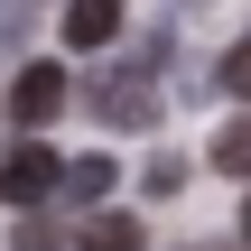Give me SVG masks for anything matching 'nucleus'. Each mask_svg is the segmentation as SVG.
<instances>
[{
  "label": "nucleus",
  "instance_id": "obj_1",
  "mask_svg": "<svg viewBox=\"0 0 251 251\" xmlns=\"http://www.w3.org/2000/svg\"><path fill=\"white\" fill-rule=\"evenodd\" d=\"M84 112L112 121V130H149V121H158V75H149V65H112V75H93V84H84Z\"/></svg>",
  "mask_w": 251,
  "mask_h": 251
},
{
  "label": "nucleus",
  "instance_id": "obj_2",
  "mask_svg": "<svg viewBox=\"0 0 251 251\" xmlns=\"http://www.w3.org/2000/svg\"><path fill=\"white\" fill-rule=\"evenodd\" d=\"M56 186H65V158H56V149H37V140H28V149H9V158H0V196H9L19 214H28V205H47Z\"/></svg>",
  "mask_w": 251,
  "mask_h": 251
},
{
  "label": "nucleus",
  "instance_id": "obj_3",
  "mask_svg": "<svg viewBox=\"0 0 251 251\" xmlns=\"http://www.w3.org/2000/svg\"><path fill=\"white\" fill-rule=\"evenodd\" d=\"M65 112V65H19V84H9V121L19 130H47Z\"/></svg>",
  "mask_w": 251,
  "mask_h": 251
},
{
  "label": "nucleus",
  "instance_id": "obj_4",
  "mask_svg": "<svg viewBox=\"0 0 251 251\" xmlns=\"http://www.w3.org/2000/svg\"><path fill=\"white\" fill-rule=\"evenodd\" d=\"M121 37V0H65V47H112Z\"/></svg>",
  "mask_w": 251,
  "mask_h": 251
},
{
  "label": "nucleus",
  "instance_id": "obj_5",
  "mask_svg": "<svg viewBox=\"0 0 251 251\" xmlns=\"http://www.w3.org/2000/svg\"><path fill=\"white\" fill-rule=\"evenodd\" d=\"M112 186H121V177H112V158H102V149H84V158L65 168V186H56V196H75V205H102Z\"/></svg>",
  "mask_w": 251,
  "mask_h": 251
},
{
  "label": "nucleus",
  "instance_id": "obj_6",
  "mask_svg": "<svg viewBox=\"0 0 251 251\" xmlns=\"http://www.w3.org/2000/svg\"><path fill=\"white\" fill-rule=\"evenodd\" d=\"M75 251H140V214H84Z\"/></svg>",
  "mask_w": 251,
  "mask_h": 251
},
{
  "label": "nucleus",
  "instance_id": "obj_7",
  "mask_svg": "<svg viewBox=\"0 0 251 251\" xmlns=\"http://www.w3.org/2000/svg\"><path fill=\"white\" fill-rule=\"evenodd\" d=\"M205 158H214L224 177H251V102L224 121V130H214V149H205Z\"/></svg>",
  "mask_w": 251,
  "mask_h": 251
},
{
  "label": "nucleus",
  "instance_id": "obj_8",
  "mask_svg": "<svg viewBox=\"0 0 251 251\" xmlns=\"http://www.w3.org/2000/svg\"><path fill=\"white\" fill-rule=\"evenodd\" d=\"M224 93H233V102H251V37H233V47H224Z\"/></svg>",
  "mask_w": 251,
  "mask_h": 251
},
{
  "label": "nucleus",
  "instance_id": "obj_9",
  "mask_svg": "<svg viewBox=\"0 0 251 251\" xmlns=\"http://www.w3.org/2000/svg\"><path fill=\"white\" fill-rule=\"evenodd\" d=\"M9 251H56V224L28 205V214H19V233H9Z\"/></svg>",
  "mask_w": 251,
  "mask_h": 251
},
{
  "label": "nucleus",
  "instance_id": "obj_10",
  "mask_svg": "<svg viewBox=\"0 0 251 251\" xmlns=\"http://www.w3.org/2000/svg\"><path fill=\"white\" fill-rule=\"evenodd\" d=\"M140 186H149V196H177V186H186V158H149Z\"/></svg>",
  "mask_w": 251,
  "mask_h": 251
},
{
  "label": "nucleus",
  "instance_id": "obj_11",
  "mask_svg": "<svg viewBox=\"0 0 251 251\" xmlns=\"http://www.w3.org/2000/svg\"><path fill=\"white\" fill-rule=\"evenodd\" d=\"M28 28V0H0V37H19Z\"/></svg>",
  "mask_w": 251,
  "mask_h": 251
},
{
  "label": "nucleus",
  "instance_id": "obj_12",
  "mask_svg": "<svg viewBox=\"0 0 251 251\" xmlns=\"http://www.w3.org/2000/svg\"><path fill=\"white\" fill-rule=\"evenodd\" d=\"M242 242H251V205H242Z\"/></svg>",
  "mask_w": 251,
  "mask_h": 251
}]
</instances>
